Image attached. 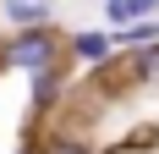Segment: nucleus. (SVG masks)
Here are the masks:
<instances>
[{
	"mask_svg": "<svg viewBox=\"0 0 159 154\" xmlns=\"http://www.w3.org/2000/svg\"><path fill=\"white\" fill-rule=\"evenodd\" d=\"M121 50H143V44H159V17H143V22H126V28H110Z\"/></svg>",
	"mask_w": 159,
	"mask_h": 154,
	"instance_id": "0eeeda50",
	"label": "nucleus"
},
{
	"mask_svg": "<svg viewBox=\"0 0 159 154\" xmlns=\"http://www.w3.org/2000/svg\"><path fill=\"white\" fill-rule=\"evenodd\" d=\"M115 55H121V44H115V33H110V28H82V33H66V61L88 66V72L110 66Z\"/></svg>",
	"mask_w": 159,
	"mask_h": 154,
	"instance_id": "f03ea898",
	"label": "nucleus"
},
{
	"mask_svg": "<svg viewBox=\"0 0 159 154\" xmlns=\"http://www.w3.org/2000/svg\"><path fill=\"white\" fill-rule=\"evenodd\" d=\"M0 61L11 72H28V77L44 72V66H61L66 61V33H55V22H44V28H11Z\"/></svg>",
	"mask_w": 159,
	"mask_h": 154,
	"instance_id": "f257e3e1",
	"label": "nucleus"
},
{
	"mask_svg": "<svg viewBox=\"0 0 159 154\" xmlns=\"http://www.w3.org/2000/svg\"><path fill=\"white\" fill-rule=\"evenodd\" d=\"M39 154H99V149L88 138H77V132H55V127H49L44 138H39Z\"/></svg>",
	"mask_w": 159,
	"mask_h": 154,
	"instance_id": "6e6552de",
	"label": "nucleus"
},
{
	"mask_svg": "<svg viewBox=\"0 0 159 154\" xmlns=\"http://www.w3.org/2000/svg\"><path fill=\"white\" fill-rule=\"evenodd\" d=\"M11 154H39V138H28V143H16Z\"/></svg>",
	"mask_w": 159,
	"mask_h": 154,
	"instance_id": "1a4fd4ad",
	"label": "nucleus"
},
{
	"mask_svg": "<svg viewBox=\"0 0 159 154\" xmlns=\"http://www.w3.org/2000/svg\"><path fill=\"white\" fill-rule=\"evenodd\" d=\"M61 99H66V66H44V72L28 77V105H33V116H49Z\"/></svg>",
	"mask_w": 159,
	"mask_h": 154,
	"instance_id": "7ed1b4c3",
	"label": "nucleus"
},
{
	"mask_svg": "<svg viewBox=\"0 0 159 154\" xmlns=\"http://www.w3.org/2000/svg\"><path fill=\"white\" fill-rule=\"evenodd\" d=\"M143 17H159V0H104V28H126Z\"/></svg>",
	"mask_w": 159,
	"mask_h": 154,
	"instance_id": "423d86ee",
	"label": "nucleus"
},
{
	"mask_svg": "<svg viewBox=\"0 0 159 154\" xmlns=\"http://www.w3.org/2000/svg\"><path fill=\"white\" fill-rule=\"evenodd\" d=\"M126 55V77L137 88H159V44H143V50H121Z\"/></svg>",
	"mask_w": 159,
	"mask_h": 154,
	"instance_id": "39448f33",
	"label": "nucleus"
},
{
	"mask_svg": "<svg viewBox=\"0 0 159 154\" xmlns=\"http://www.w3.org/2000/svg\"><path fill=\"white\" fill-rule=\"evenodd\" d=\"M0 17H6V28H44V22H55V6L49 0H0Z\"/></svg>",
	"mask_w": 159,
	"mask_h": 154,
	"instance_id": "20e7f679",
	"label": "nucleus"
}]
</instances>
